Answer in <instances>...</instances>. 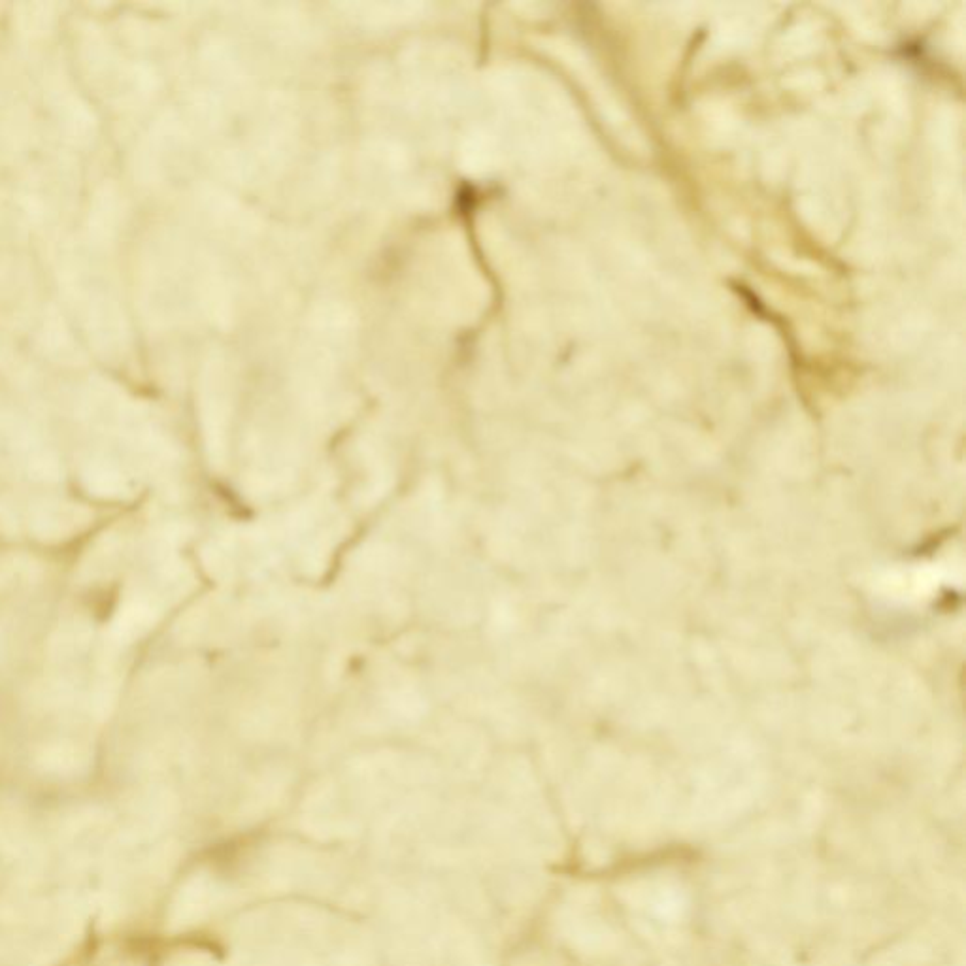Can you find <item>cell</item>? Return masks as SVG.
Segmentation results:
<instances>
[{"instance_id": "obj_1", "label": "cell", "mask_w": 966, "mask_h": 966, "mask_svg": "<svg viewBox=\"0 0 966 966\" xmlns=\"http://www.w3.org/2000/svg\"><path fill=\"white\" fill-rule=\"evenodd\" d=\"M87 519L89 514L80 506L46 502L34 514V533L42 538H63L76 531L78 523H87Z\"/></svg>"}, {"instance_id": "obj_2", "label": "cell", "mask_w": 966, "mask_h": 966, "mask_svg": "<svg viewBox=\"0 0 966 966\" xmlns=\"http://www.w3.org/2000/svg\"><path fill=\"white\" fill-rule=\"evenodd\" d=\"M153 623V610L146 600L134 599L125 600L121 606L112 634L116 636L117 642H129L134 636H140Z\"/></svg>"}, {"instance_id": "obj_3", "label": "cell", "mask_w": 966, "mask_h": 966, "mask_svg": "<svg viewBox=\"0 0 966 966\" xmlns=\"http://www.w3.org/2000/svg\"><path fill=\"white\" fill-rule=\"evenodd\" d=\"M85 482L93 493L100 497H110L117 499L123 497L129 491L127 480L117 468L104 467V465H93L84 472Z\"/></svg>"}]
</instances>
